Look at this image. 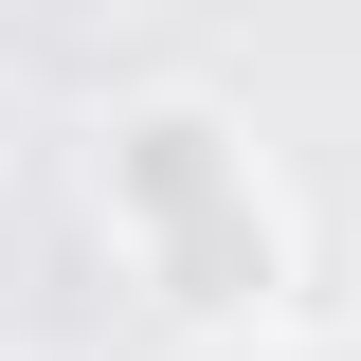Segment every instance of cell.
<instances>
[{"label":"cell","mask_w":361,"mask_h":361,"mask_svg":"<svg viewBox=\"0 0 361 361\" xmlns=\"http://www.w3.org/2000/svg\"><path fill=\"white\" fill-rule=\"evenodd\" d=\"M90 217L127 253V289L180 325V343H271V325H307V235L271 199L253 127H235L217 90H127L109 127H90Z\"/></svg>","instance_id":"1"},{"label":"cell","mask_w":361,"mask_h":361,"mask_svg":"<svg viewBox=\"0 0 361 361\" xmlns=\"http://www.w3.org/2000/svg\"><path fill=\"white\" fill-rule=\"evenodd\" d=\"M163 361H361L343 325H271V343H163Z\"/></svg>","instance_id":"2"}]
</instances>
